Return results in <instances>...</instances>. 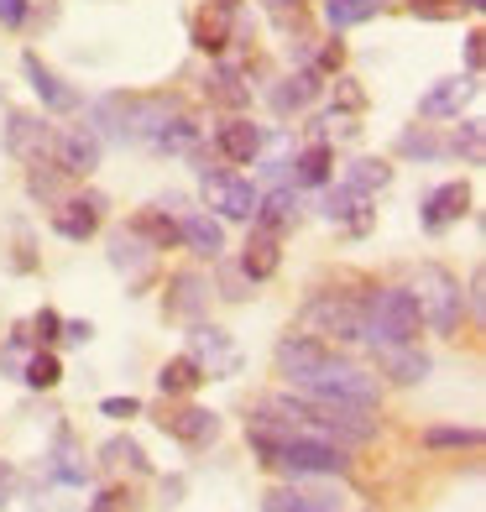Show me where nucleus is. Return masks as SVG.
I'll list each match as a JSON object with an SVG mask.
<instances>
[{"mask_svg": "<svg viewBox=\"0 0 486 512\" xmlns=\"http://www.w3.org/2000/svg\"><path fill=\"white\" fill-rule=\"evenodd\" d=\"M408 293H413V304H419L424 330L445 335V340H455V335H460V324H466V293H460V277H455L450 267L424 262L419 272H413Z\"/></svg>", "mask_w": 486, "mask_h": 512, "instance_id": "f257e3e1", "label": "nucleus"}, {"mask_svg": "<svg viewBox=\"0 0 486 512\" xmlns=\"http://www.w3.org/2000/svg\"><path fill=\"white\" fill-rule=\"evenodd\" d=\"M267 471H283L288 481H340V476H351V450L304 429V434H288L272 450Z\"/></svg>", "mask_w": 486, "mask_h": 512, "instance_id": "f03ea898", "label": "nucleus"}, {"mask_svg": "<svg viewBox=\"0 0 486 512\" xmlns=\"http://www.w3.org/2000/svg\"><path fill=\"white\" fill-rule=\"evenodd\" d=\"M298 335L324 340V345H356L366 340V298L351 293H314L298 309Z\"/></svg>", "mask_w": 486, "mask_h": 512, "instance_id": "7ed1b4c3", "label": "nucleus"}, {"mask_svg": "<svg viewBox=\"0 0 486 512\" xmlns=\"http://www.w3.org/2000/svg\"><path fill=\"white\" fill-rule=\"evenodd\" d=\"M293 392H304V398H330V403L377 408L382 403V377H377V371H366L361 361H351V356H335V345H330V356L319 361V371L304 387H293Z\"/></svg>", "mask_w": 486, "mask_h": 512, "instance_id": "20e7f679", "label": "nucleus"}, {"mask_svg": "<svg viewBox=\"0 0 486 512\" xmlns=\"http://www.w3.org/2000/svg\"><path fill=\"white\" fill-rule=\"evenodd\" d=\"M419 304L408 288H377L366 298V345H419Z\"/></svg>", "mask_w": 486, "mask_h": 512, "instance_id": "39448f33", "label": "nucleus"}, {"mask_svg": "<svg viewBox=\"0 0 486 512\" xmlns=\"http://www.w3.org/2000/svg\"><path fill=\"white\" fill-rule=\"evenodd\" d=\"M183 356L204 371V382H225V377H236V371H241L236 340H230L220 324H204V319L189 324V351H183Z\"/></svg>", "mask_w": 486, "mask_h": 512, "instance_id": "423d86ee", "label": "nucleus"}, {"mask_svg": "<svg viewBox=\"0 0 486 512\" xmlns=\"http://www.w3.org/2000/svg\"><path fill=\"white\" fill-rule=\"evenodd\" d=\"M199 189H204V204H210L220 220H251V215H257V199H262L257 183L225 173V168H204Z\"/></svg>", "mask_w": 486, "mask_h": 512, "instance_id": "0eeeda50", "label": "nucleus"}, {"mask_svg": "<svg viewBox=\"0 0 486 512\" xmlns=\"http://www.w3.org/2000/svg\"><path fill=\"white\" fill-rule=\"evenodd\" d=\"M53 142L58 131L32 110H11L6 115V152L21 162V168H37V162H53Z\"/></svg>", "mask_w": 486, "mask_h": 512, "instance_id": "6e6552de", "label": "nucleus"}, {"mask_svg": "<svg viewBox=\"0 0 486 512\" xmlns=\"http://www.w3.org/2000/svg\"><path fill=\"white\" fill-rule=\"evenodd\" d=\"M351 497H340L330 481H288L262 497V512H351Z\"/></svg>", "mask_w": 486, "mask_h": 512, "instance_id": "1a4fd4ad", "label": "nucleus"}, {"mask_svg": "<svg viewBox=\"0 0 486 512\" xmlns=\"http://www.w3.org/2000/svg\"><path fill=\"white\" fill-rule=\"evenodd\" d=\"M105 194H95V189H89V194H63L58 204H53V230H58V236L63 241H89V236H100V220H105Z\"/></svg>", "mask_w": 486, "mask_h": 512, "instance_id": "9d476101", "label": "nucleus"}, {"mask_svg": "<svg viewBox=\"0 0 486 512\" xmlns=\"http://www.w3.org/2000/svg\"><path fill=\"white\" fill-rule=\"evenodd\" d=\"M319 215L330 220V225H345L351 236H366V230H372V215H377V199L361 194V189H351V183H335V189L324 183Z\"/></svg>", "mask_w": 486, "mask_h": 512, "instance_id": "9b49d317", "label": "nucleus"}, {"mask_svg": "<svg viewBox=\"0 0 486 512\" xmlns=\"http://www.w3.org/2000/svg\"><path fill=\"white\" fill-rule=\"evenodd\" d=\"M100 157H105V142L89 126H68L58 131V142H53V168L63 178H89L100 168Z\"/></svg>", "mask_w": 486, "mask_h": 512, "instance_id": "f8f14e48", "label": "nucleus"}, {"mask_svg": "<svg viewBox=\"0 0 486 512\" xmlns=\"http://www.w3.org/2000/svg\"><path fill=\"white\" fill-rule=\"evenodd\" d=\"M210 277L204 272H194V267H183V272H173L168 277V293H162V314L168 319H178V324H194V319H204V309H210Z\"/></svg>", "mask_w": 486, "mask_h": 512, "instance_id": "ddd939ff", "label": "nucleus"}, {"mask_svg": "<svg viewBox=\"0 0 486 512\" xmlns=\"http://www.w3.org/2000/svg\"><path fill=\"white\" fill-rule=\"evenodd\" d=\"M324 356H330V345H324V340H309V335H283V340H277V351H272L277 377H283L288 387H304L314 371H319Z\"/></svg>", "mask_w": 486, "mask_h": 512, "instance_id": "4468645a", "label": "nucleus"}, {"mask_svg": "<svg viewBox=\"0 0 486 512\" xmlns=\"http://www.w3.org/2000/svg\"><path fill=\"white\" fill-rule=\"evenodd\" d=\"M110 251V267L115 272H121L126 277V283L131 288H147V277H152V262H157V251L142 241V236H136V230L131 225H121V230H110V241H105Z\"/></svg>", "mask_w": 486, "mask_h": 512, "instance_id": "2eb2a0df", "label": "nucleus"}, {"mask_svg": "<svg viewBox=\"0 0 486 512\" xmlns=\"http://www.w3.org/2000/svg\"><path fill=\"white\" fill-rule=\"evenodd\" d=\"M21 74H27L32 84V95L42 100V110H53V115H74L84 100H79V89L74 84H63V74H53L48 63H42L37 53H21Z\"/></svg>", "mask_w": 486, "mask_h": 512, "instance_id": "dca6fc26", "label": "nucleus"}, {"mask_svg": "<svg viewBox=\"0 0 486 512\" xmlns=\"http://www.w3.org/2000/svg\"><path fill=\"white\" fill-rule=\"evenodd\" d=\"M215 152L225 157V162H236V168H251V162L262 157V147H267V131L257 126V121H246V115H230V121H220L215 126Z\"/></svg>", "mask_w": 486, "mask_h": 512, "instance_id": "f3484780", "label": "nucleus"}, {"mask_svg": "<svg viewBox=\"0 0 486 512\" xmlns=\"http://www.w3.org/2000/svg\"><path fill=\"white\" fill-rule=\"evenodd\" d=\"M204 95H210V105H225L230 115H241L251 105V68L236 58H215V68L204 74Z\"/></svg>", "mask_w": 486, "mask_h": 512, "instance_id": "a211bd4d", "label": "nucleus"}, {"mask_svg": "<svg viewBox=\"0 0 486 512\" xmlns=\"http://www.w3.org/2000/svg\"><path fill=\"white\" fill-rule=\"evenodd\" d=\"M157 424L168 429L178 445H189V450H210L215 439H220V413L215 408H199V403H183L168 418H157Z\"/></svg>", "mask_w": 486, "mask_h": 512, "instance_id": "6ab92c4d", "label": "nucleus"}, {"mask_svg": "<svg viewBox=\"0 0 486 512\" xmlns=\"http://www.w3.org/2000/svg\"><path fill=\"white\" fill-rule=\"evenodd\" d=\"M466 209H471V189L466 183H439V189H429L424 194V204H419V225L429 230V236H439V230H450V225H460L466 220Z\"/></svg>", "mask_w": 486, "mask_h": 512, "instance_id": "aec40b11", "label": "nucleus"}, {"mask_svg": "<svg viewBox=\"0 0 486 512\" xmlns=\"http://www.w3.org/2000/svg\"><path fill=\"white\" fill-rule=\"evenodd\" d=\"M178 246H189L199 262H220V256H225V225L210 215V209H183Z\"/></svg>", "mask_w": 486, "mask_h": 512, "instance_id": "412c9836", "label": "nucleus"}, {"mask_svg": "<svg viewBox=\"0 0 486 512\" xmlns=\"http://www.w3.org/2000/svg\"><path fill=\"white\" fill-rule=\"evenodd\" d=\"M377 351V377L398 382V387H419L429 377V356L419 345H372Z\"/></svg>", "mask_w": 486, "mask_h": 512, "instance_id": "4be33fe9", "label": "nucleus"}, {"mask_svg": "<svg viewBox=\"0 0 486 512\" xmlns=\"http://www.w3.org/2000/svg\"><path fill=\"white\" fill-rule=\"evenodd\" d=\"M236 267L246 272V283H267V277H277V267H283V236H272V230L251 225L246 251H241Z\"/></svg>", "mask_w": 486, "mask_h": 512, "instance_id": "5701e85b", "label": "nucleus"}, {"mask_svg": "<svg viewBox=\"0 0 486 512\" xmlns=\"http://www.w3.org/2000/svg\"><path fill=\"white\" fill-rule=\"evenodd\" d=\"M471 100H476V74H450L419 100V115H429V121H450V115H460Z\"/></svg>", "mask_w": 486, "mask_h": 512, "instance_id": "b1692460", "label": "nucleus"}, {"mask_svg": "<svg viewBox=\"0 0 486 512\" xmlns=\"http://www.w3.org/2000/svg\"><path fill=\"white\" fill-rule=\"evenodd\" d=\"M319 89H324V74H314V68H298V74H288L283 84L267 89V105H272L277 115H304V110L319 100Z\"/></svg>", "mask_w": 486, "mask_h": 512, "instance_id": "393cba45", "label": "nucleus"}, {"mask_svg": "<svg viewBox=\"0 0 486 512\" xmlns=\"http://www.w3.org/2000/svg\"><path fill=\"white\" fill-rule=\"evenodd\" d=\"M298 215H304V204H298V189H293V183H277L272 194L257 199V215H251V225H262V230H272V236H283V230L298 225Z\"/></svg>", "mask_w": 486, "mask_h": 512, "instance_id": "a878e982", "label": "nucleus"}, {"mask_svg": "<svg viewBox=\"0 0 486 512\" xmlns=\"http://www.w3.org/2000/svg\"><path fill=\"white\" fill-rule=\"evenodd\" d=\"M288 173H293V189H324L330 173H335V147L330 142H309L304 152H293Z\"/></svg>", "mask_w": 486, "mask_h": 512, "instance_id": "bb28decb", "label": "nucleus"}, {"mask_svg": "<svg viewBox=\"0 0 486 512\" xmlns=\"http://www.w3.org/2000/svg\"><path fill=\"white\" fill-rule=\"evenodd\" d=\"M131 230H136V236H142L152 251H173V246H178V215H168L162 204L136 209V215H131Z\"/></svg>", "mask_w": 486, "mask_h": 512, "instance_id": "cd10ccee", "label": "nucleus"}, {"mask_svg": "<svg viewBox=\"0 0 486 512\" xmlns=\"http://www.w3.org/2000/svg\"><path fill=\"white\" fill-rule=\"evenodd\" d=\"M189 37H194V48H199V53H215V58H225V42H230V11L204 6V11L189 21Z\"/></svg>", "mask_w": 486, "mask_h": 512, "instance_id": "c85d7f7f", "label": "nucleus"}, {"mask_svg": "<svg viewBox=\"0 0 486 512\" xmlns=\"http://www.w3.org/2000/svg\"><path fill=\"white\" fill-rule=\"evenodd\" d=\"M199 382H204V371L189 356H173V361L157 366V392H162V398H189Z\"/></svg>", "mask_w": 486, "mask_h": 512, "instance_id": "c756f323", "label": "nucleus"}, {"mask_svg": "<svg viewBox=\"0 0 486 512\" xmlns=\"http://www.w3.org/2000/svg\"><path fill=\"white\" fill-rule=\"evenodd\" d=\"M100 460L110 465V471H121V465H126L131 476H147V471H152V460H147V450L136 445L131 434H115V439H105V445H100Z\"/></svg>", "mask_w": 486, "mask_h": 512, "instance_id": "7c9ffc66", "label": "nucleus"}, {"mask_svg": "<svg viewBox=\"0 0 486 512\" xmlns=\"http://www.w3.org/2000/svg\"><path fill=\"white\" fill-rule=\"evenodd\" d=\"M21 382H27L32 392H53V387L63 382V361L48 351V345H32L27 366H21Z\"/></svg>", "mask_w": 486, "mask_h": 512, "instance_id": "2f4dec72", "label": "nucleus"}, {"mask_svg": "<svg viewBox=\"0 0 486 512\" xmlns=\"http://www.w3.org/2000/svg\"><path fill=\"white\" fill-rule=\"evenodd\" d=\"M382 11V0H324V21H330V32H351L361 21H372Z\"/></svg>", "mask_w": 486, "mask_h": 512, "instance_id": "473e14b6", "label": "nucleus"}, {"mask_svg": "<svg viewBox=\"0 0 486 512\" xmlns=\"http://www.w3.org/2000/svg\"><path fill=\"white\" fill-rule=\"evenodd\" d=\"M419 445L424 450H481V429L476 424H434V429H424L419 434Z\"/></svg>", "mask_w": 486, "mask_h": 512, "instance_id": "72a5a7b5", "label": "nucleus"}, {"mask_svg": "<svg viewBox=\"0 0 486 512\" xmlns=\"http://www.w3.org/2000/svg\"><path fill=\"white\" fill-rule=\"evenodd\" d=\"M340 183H351V189H361V194H372V199H377L387 183H392V168H387L382 157H356L351 168H345Z\"/></svg>", "mask_w": 486, "mask_h": 512, "instance_id": "f704fd0d", "label": "nucleus"}, {"mask_svg": "<svg viewBox=\"0 0 486 512\" xmlns=\"http://www.w3.org/2000/svg\"><path fill=\"white\" fill-rule=\"evenodd\" d=\"M48 476L63 481V486H84L89 481V465H84V455H74V445H68V429L58 434V450L48 455Z\"/></svg>", "mask_w": 486, "mask_h": 512, "instance_id": "c9c22d12", "label": "nucleus"}, {"mask_svg": "<svg viewBox=\"0 0 486 512\" xmlns=\"http://www.w3.org/2000/svg\"><path fill=\"white\" fill-rule=\"evenodd\" d=\"M445 152H455V157H466V168H481V162H486V126L476 121V115H471V121H460V131H455V142H450Z\"/></svg>", "mask_w": 486, "mask_h": 512, "instance_id": "e433bc0d", "label": "nucleus"}, {"mask_svg": "<svg viewBox=\"0 0 486 512\" xmlns=\"http://www.w3.org/2000/svg\"><path fill=\"white\" fill-rule=\"evenodd\" d=\"M27 194L37 204H58L63 199V173L53 168V162H37V168H27Z\"/></svg>", "mask_w": 486, "mask_h": 512, "instance_id": "4c0bfd02", "label": "nucleus"}, {"mask_svg": "<svg viewBox=\"0 0 486 512\" xmlns=\"http://www.w3.org/2000/svg\"><path fill=\"white\" fill-rule=\"evenodd\" d=\"M398 152L403 157H419V162H439V157H445V142H439L429 126H419V131H403L398 136Z\"/></svg>", "mask_w": 486, "mask_h": 512, "instance_id": "58836bf2", "label": "nucleus"}, {"mask_svg": "<svg viewBox=\"0 0 486 512\" xmlns=\"http://www.w3.org/2000/svg\"><path fill=\"white\" fill-rule=\"evenodd\" d=\"M356 110H366V89H361V79L335 74V100H330V115H356Z\"/></svg>", "mask_w": 486, "mask_h": 512, "instance_id": "ea45409f", "label": "nucleus"}, {"mask_svg": "<svg viewBox=\"0 0 486 512\" xmlns=\"http://www.w3.org/2000/svg\"><path fill=\"white\" fill-rule=\"evenodd\" d=\"M408 16L413 21H455L460 0H408Z\"/></svg>", "mask_w": 486, "mask_h": 512, "instance_id": "a19ab883", "label": "nucleus"}, {"mask_svg": "<svg viewBox=\"0 0 486 512\" xmlns=\"http://www.w3.org/2000/svg\"><path fill=\"white\" fill-rule=\"evenodd\" d=\"M251 288H257V283H246L241 267H220V298H225V304H246Z\"/></svg>", "mask_w": 486, "mask_h": 512, "instance_id": "79ce46f5", "label": "nucleus"}, {"mask_svg": "<svg viewBox=\"0 0 486 512\" xmlns=\"http://www.w3.org/2000/svg\"><path fill=\"white\" fill-rule=\"evenodd\" d=\"M58 330H63L58 309H37V314H32V324H27V335H32L37 345H53V340H58Z\"/></svg>", "mask_w": 486, "mask_h": 512, "instance_id": "37998d69", "label": "nucleus"}, {"mask_svg": "<svg viewBox=\"0 0 486 512\" xmlns=\"http://www.w3.org/2000/svg\"><path fill=\"white\" fill-rule=\"evenodd\" d=\"M89 512H136V507H131V492H126V486H105V492L89 502Z\"/></svg>", "mask_w": 486, "mask_h": 512, "instance_id": "c03bdc74", "label": "nucleus"}, {"mask_svg": "<svg viewBox=\"0 0 486 512\" xmlns=\"http://www.w3.org/2000/svg\"><path fill=\"white\" fill-rule=\"evenodd\" d=\"M309 68H314V74H340V68H345V42H324Z\"/></svg>", "mask_w": 486, "mask_h": 512, "instance_id": "a18cd8bd", "label": "nucleus"}, {"mask_svg": "<svg viewBox=\"0 0 486 512\" xmlns=\"http://www.w3.org/2000/svg\"><path fill=\"white\" fill-rule=\"evenodd\" d=\"M37 256H32V230L16 220V256H11V272H32Z\"/></svg>", "mask_w": 486, "mask_h": 512, "instance_id": "49530a36", "label": "nucleus"}, {"mask_svg": "<svg viewBox=\"0 0 486 512\" xmlns=\"http://www.w3.org/2000/svg\"><path fill=\"white\" fill-rule=\"evenodd\" d=\"M58 340L63 345H89V340H95V324H89V319H63Z\"/></svg>", "mask_w": 486, "mask_h": 512, "instance_id": "de8ad7c7", "label": "nucleus"}, {"mask_svg": "<svg viewBox=\"0 0 486 512\" xmlns=\"http://www.w3.org/2000/svg\"><path fill=\"white\" fill-rule=\"evenodd\" d=\"M32 0H0V27H27Z\"/></svg>", "mask_w": 486, "mask_h": 512, "instance_id": "09e8293b", "label": "nucleus"}, {"mask_svg": "<svg viewBox=\"0 0 486 512\" xmlns=\"http://www.w3.org/2000/svg\"><path fill=\"white\" fill-rule=\"evenodd\" d=\"M100 413L105 418H136V413H142V403H136V398H105Z\"/></svg>", "mask_w": 486, "mask_h": 512, "instance_id": "8fccbe9b", "label": "nucleus"}, {"mask_svg": "<svg viewBox=\"0 0 486 512\" xmlns=\"http://www.w3.org/2000/svg\"><path fill=\"white\" fill-rule=\"evenodd\" d=\"M481 32H466V74H481Z\"/></svg>", "mask_w": 486, "mask_h": 512, "instance_id": "3c124183", "label": "nucleus"}, {"mask_svg": "<svg viewBox=\"0 0 486 512\" xmlns=\"http://www.w3.org/2000/svg\"><path fill=\"white\" fill-rule=\"evenodd\" d=\"M11 492H16V471H11V465H0V512L11 507Z\"/></svg>", "mask_w": 486, "mask_h": 512, "instance_id": "603ef678", "label": "nucleus"}, {"mask_svg": "<svg viewBox=\"0 0 486 512\" xmlns=\"http://www.w3.org/2000/svg\"><path fill=\"white\" fill-rule=\"evenodd\" d=\"M162 497H168V507H173V497H183V476H173V481H162Z\"/></svg>", "mask_w": 486, "mask_h": 512, "instance_id": "864d4df0", "label": "nucleus"}, {"mask_svg": "<svg viewBox=\"0 0 486 512\" xmlns=\"http://www.w3.org/2000/svg\"><path fill=\"white\" fill-rule=\"evenodd\" d=\"M204 6H215V11H241V0H204Z\"/></svg>", "mask_w": 486, "mask_h": 512, "instance_id": "5fc2aeb1", "label": "nucleus"}, {"mask_svg": "<svg viewBox=\"0 0 486 512\" xmlns=\"http://www.w3.org/2000/svg\"><path fill=\"white\" fill-rule=\"evenodd\" d=\"M267 6H272V11H298L304 0H267Z\"/></svg>", "mask_w": 486, "mask_h": 512, "instance_id": "6e6d98bb", "label": "nucleus"}, {"mask_svg": "<svg viewBox=\"0 0 486 512\" xmlns=\"http://www.w3.org/2000/svg\"><path fill=\"white\" fill-rule=\"evenodd\" d=\"M486 6V0H460V11H481Z\"/></svg>", "mask_w": 486, "mask_h": 512, "instance_id": "4d7b16f0", "label": "nucleus"}]
</instances>
